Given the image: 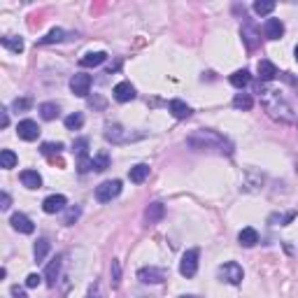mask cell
Masks as SVG:
<instances>
[{"label": "cell", "instance_id": "5b68a950", "mask_svg": "<svg viewBox=\"0 0 298 298\" xmlns=\"http://www.w3.org/2000/svg\"><path fill=\"white\" fill-rule=\"evenodd\" d=\"M122 193V182L119 180H107L100 187H96V200L98 203H110L112 198H116Z\"/></svg>", "mask_w": 298, "mask_h": 298}, {"label": "cell", "instance_id": "7dc6e473", "mask_svg": "<svg viewBox=\"0 0 298 298\" xmlns=\"http://www.w3.org/2000/svg\"><path fill=\"white\" fill-rule=\"evenodd\" d=\"M128 298H152V296H149V293H142V291H131Z\"/></svg>", "mask_w": 298, "mask_h": 298}, {"label": "cell", "instance_id": "8fae6325", "mask_svg": "<svg viewBox=\"0 0 298 298\" xmlns=\"http://www.w3.org/2000/svg\"><path fill=\"white\" fill-rule=\"evenodd\" d=\"M17 135L21 140H26V142H33V140H38V135H40L38 122H33V119H23V122H19L17 124Z\"/></svg>", "mask_w": 298, "mask_h": 298}, {"label": "cell", "instance_id": "b9f144b4", "mask_svg": "<svg viewBox=\"0 0 298 298\" xmlns=\"http://www.w3.org/2000/svg\"><path fill=\"white\" fill-rule=\"evenodd\" d=\"M86 298H103V293H100V284H98V282H94V284L88 287Z\"/></svg>", "mask_w": 298, "mask_h": 298}, {"label": "cell", "instance_id": "d6a6232c", "mask_svg": "<svg viewBox=\"0 0 298 298\" xmlns=\"http://www.w3.org/2000/svg\"><path fill=\"white\" fill-rule=\"evenodd\" d=\"M79 215H82V207H79V205H70V207H66L63 224H66V226H72V224L79 219Z\"/></svg>", "mask_w": 298, "mask_h": 298}, {"label": "cell", "instance_id": "681fc988", "mask_svg": "<svg viewBox=\"0 0 298 298\" xmlns=\"http://www.w3.org/2000/svg\"><path fill=\"white\" fill-rule=\"evenodd\" d=\"M293 56H296V61H298V44H296V49H293Z\"/></svg>", "mask_w": 298, "mask_h": 298}, {"label": "cell", "instance_id": "9c48e42d", "mask_svg": "<svg viewBox=\"0 0 298 298\" xmlns=\"http://www.w3.org/2000/svg\"><path fill=\"white\" fill-rule=\"evenodd\" d=\"M240 38H243L245 47H247L249 51H254V49H259V47H261V33L256 31L254 23L245 21L243 28H240Z\"/></svg>", "mask_w": 298, "mask_h": 298}, {"label": "cell", "instance_id": "3957f363", "mask_svg": "<svg viewBox=\"0 0 298 298\" xmlns=\"http://www.w3.org/2000/svg\"><path fill=\"white\" fill-rule=\"evenodd\" d=\"M144 138V133H131L122 126V124H107L105 126V140L112 144H124V142H133V140Z\"/></svg>", "mask_w": 298, "mask_h": 298}, {"label": "cell", "instance_id": "4fadbf2b", "mask_svg": "<svg viewBox=\"0 0 298 298\" xmlns=\"http://www.w3.org/2000/svg\"><path fill=\"white\" fill-rule=\"evenodd\" d=\"M163 217H166L163 203H149L147 210H144V224H147V226H154V224H159Z\"/></svg>", "mask_w": 298, "mask_h": 298}, {"label": "cell", "instance_id": "836d02e7", "mask_svg": "<svg viewBox=\"0 0 298 298\" xmlns=\"http://www.w3.org/2000/svg\"><path fill=\"white\" fill-rule=\"evenodd\" d=\"M110 168V156H107V152H100V154L94 156V170L103 172Z\"/></svg>", "mask_w": 298, "mask_h": 298}, {"label": "cell", "instance_id": "e575fe53", "mask_svg": "<svg viewBox=\"0 0 298 298\" xmlns=\"http://www.w3.org/2000/svg\"><path fill=\"white\" fill-rule=\"evenodd\" d=\"M273 10H275V3H273V0H256L254 3V12L256 14H261V17L271 14Z\"/></svg>", "mask_w": 298, "mask_h": 298}, {"label": "cell", "instance_id": "ac0fdd59", "mask_svg": "<svg viewBox=\"0 0 298 298\" xmlns=\"http://www.w3.org/2000/svg\"><path fill=\"white\" fill-rule=\"evenodd\" d=\"M105 61H107L105 51H88V54H84L82 58H79V66L82 68H98V66H103Z\"/></svg>", "mask_w": 298, "mask_h": 298}, {"label": "cell", "instance_id": "484cf974", "mask_svg": "<svg viewBox=\"0 0 298 298\" xmlns=\"http://www.w3.org/2000/svg\"><path fill=\"white\" fill-rule=\"evenodd\" d=\"M49 240L47 237H38V243L33 245V256H35V261H44L47 259V254H49Z\"/></svg>", "mask_w": 298, "mask_h": 298}, {"label": "cell", "instance_id": "cb8c5ba5", "mask_svg": "<svg viewBox=\"0 0 298 298\" xmlns=\"http://www.w3.org/2000/svg\"><path fill=\"white\" fill-rule=\"evenodd\" d=\"M58 112H61V107H58V103H42L40 105V116H42L44 122H54L56 116H58Z\"/></svg>", "mask_w": 298, "mask_h": 298}, {"label": "cell", "instance_id": "603a6c76", "mask_svg": "<svg viewBox=\"0 0 298 298\" xmlns=\"http://www.w3.org/2000/svg\"><path fill=\"white\" fill-rule=\"evenodd\" d=\"M147 177H149V166L147 163H138V166H133L131 170H128V180H131L133 184H142Z\"/></svg>", "mask_w": 298, "mask_h": 298}, {"label": "cell", "instance_id": "277c9868", "mask_svg": "<svg viewBox=\"0 0 298 298\" xmlns=\"http://www.w3.org/2000/svg\"><path fill=\"white\" fill-rule=\"evenodd\" d=\"M265 184V175L256 168H247L243 172V182H240V191L245 193H259Z\"/></svg>", "mask_w": 298, "mask_h": 298}, {"label": "cell", "instance_id": "c3c4849f", "mask_svg": "<svg viewBox=\"0 0 298 298\" xmlns=\"http://www.w3.org/2000/svg\"><path fill=\"white\" fill-rule=\"evenodd\" d=\"M180 298H198V296H193V293H184V296H180Z\"/></svg>", "mask_w": 298, "mask_h": 298}, {"label": "cell", "instance_id": "8992f818", "mask_svg": "<svg viewBox=\"0 0 298 298\" xmlns=\"http://www.w3.org/2000/svg\"><path fill=\"white\" fill-rule=\"evenodd\" d=\"M198 256H200V252L196 247L184 252L182 261H180V273H182L184 277H193L198 273Z\"/></svg>", "mask_w": 298, "mask_h": 298}, {"label": "cell", "instance_id": "ee69618b", "mask_svg": "<svg viewBox=\"0 0 298 298\" xmlns=\"http://www.w3.org/2000/svg\"><path fill=\"white\" fill-rule=\"evenodd\" d=\"M10 205H12L10 193L3 191V193H0V210H10Z\"/></svg>", "mask_w": 298, "mask_h": 298}, {"label": "cell", "instance_id": "44dd1931", "mask_svg": "<svg viewBox=\"0 0 298 298\" xmlns=\"http://www.w3.org/2000/svg\"><path fill=\"white\" fill-rule=\"evenodd\" d=\"M19 180H21V184L26 189H40L42 187V177H40L38 170H21Z\"/></svg>", "mask_w": 298, "mask_h": 298}, {"label": "cell", "instance_id": "ffe728a7", "mask_svg": "<svg viewBox=\"0 0 298 298\" xmlns=\"http://www.w3.org/2000/svg\"><path fill=\"white\" fill-rule=\"evenodd\" d=\"M168 110H170V114L175 116V119H189V116H191V107L180 98L170 100V103H168Z\"/></svg>", "mask_w": 298, "mask_h": 298}, {"label": "cell", "instance_id": "d590c367", "mask_svg": "<svg viewBox=\"0 0 298 298\" xmlns=\"http://www.w3.org/2000/svg\"><path fill=\"white\" fill-rule=\"evenodd\" d=\"M88 140L86 138H79V140H75V144H72V152L77 154V159H84V156H88Z\"/></svg>", "mask_w": 298, "mask_h": 298}, {"label": "cell", "instance_id": "7c38bea8", "mask_svg": "<svg viewBox=\"0 0 298 298\" xmlns=\"http://www.w3.org/2000/svg\"><path fill=\"white\" fill-rule=\"evenodd\" d=\"M66 207H68V200H66V196H61V193L47 196V198L42 200V210L47 212V215H56V212H63Z\"/></svg>", "mask_w": 298, "mask_h": 298}, {"label": "cell", "instance_id": "f6af8a7d", "mask_svg": "<svg viewBox=\"0 0 298 298\" xmlns=\"http://www.w3.org/2000/svg\"><path fill=\"white\" fill-rule=\"evenodd\" d=\"M0 112H3V119H0V126H3V128H7V126H10V110H5V107H3Z\"/></svg>", "mask_w": 298, "mask_h": 298}, {"label": "cell", "instance_id": "83f0119b", "mask_svg": "<svg viewBox=\"0 0 298 298\" xmlns=\"http://www.w3.org/2000/svg\"><path fill=\"white\" fill-rule=\"evenodd\" d=\"M17 154L12 152V149H3L0 152V168H5V170H12V168L17 166Z\"/></svg>", "mask_w": 298, "mask_h": 298}, {"label": "cell", "instance_id": "9a60e30c", "mask_svg": "<svg viewBox=\"0 0 298 298\" xmlns=\"http://www.w3.org/2000/svg\"><path fill=\"white\" fill-rule=\"evenodd\" d=\"M284 35V23L280 19H265L263 23V38L268 40H280Z\"/></svg>", "mask_w": 298, "mask_h": 298}, {"label": "cell", "instance_id": "ba28073f", "mask_svg": "<svg viewBox=\"0 0 298 298\" xmlns=\"http://www.w3.org/2000/svg\"><path fill=\"white\" fill-rule=\"evenodd\" d=\"M138 280L142 284H163L166 282V271L156 268V265H144L138 271Z\"/></svg>", "mask_w": 298, "mask_h": 298}, {"label": "cell", "instance_id": "4316f807", "mask_svg": "<svg viewBox=\"0 0 298 298\" xmlns=\"http://www.w3.org/2000/svg\"><path fill=\"white\" fill-rule=\"evenodd\" d=\"M249 79H252V77H249V70H245V68H243V70H235V72H233L228 82H231L235 88H245L249 84Z\"/></svg>", "mask_w": 298, "mask_h": 298}, {"label": "cell", "instance_id": "6da1fadb", "mask_svg": "<svg viewBox=\"0 0 298 298\" xmlns=\"http://www.w3.org/2000/svg\"><path fill=\"white\" fill-rule=\"evenodd\" d=\"M187 144L196 152H215V154H233V142L228 138H224L221 133L212 131V128H200L193 131L187 138Z\"/></svg>", "mask_w": 298, "mask_h": 298}, {"label": "cell", "instance_id": "8d00e7d4", "mask_svg": "<svg viewBox=\"0 0 298 298\" xmlns=\"http://www.w3.org/2000/svg\"><path fill=\"white\" fill-rule=\"evenodd\" d=\"M296 219V212H287V215H271L268 217V221H271V224H275L277 226V221H280V226H287L289 221H293Z\"/></svg>", "mask_w": 298, "mask_h": 298}, {"label": "cell", "instance_id": "f35d334b", "mask_svg": "<svg viewBox=\"0 0 298 298\" xmlns=\"http://www.w3.org/2000/svg\"><path fill=\"white\" fill-rule=\"evenodd\" d=\"M31 105H33V100L31 98H17L14 103H12V110L14 112H26Z\"/></svg>", "mask_w": 298, "mask_h": 298}, {"label": "cell", "instance_id": "ab89813d", "mask_svg": "<svg viewBox=\"0 0 298 298\" xmlns=\"http://www.w3.org/2000/svg\"><path fill=\"white\" fill-rule=\"evenodd\" d=\"M77 170L82 172V175H86L88 170H94V159H88V156L79 159V161H77Z\"/></svg>", "mask_w": 298, "mask_h": 298}, {"label": "cell", "instance_id": "d6986e66", "mask_svg": "<svg viewBox=\"0 0 298 298\" xmlns=\"http://www.w3.org/2000/svg\"><path fill=\"white\" fill-rule=\"evenodd\" d=\"M61 256H54L44 271V280H47V287H56V280H58V273H61Z\"/></svg>", "mask_w": 298, "mask_h": 298}, {"label": "cell", "instance_id": "bcb514c9", "mask_svg": "<svg viewBox=\"0 0 298 298\" xmlns=\"http://www.w3.org/2000/svg\"><path fill=\"white\" fill-rule=\"evenodd\" d=\"M12 296L14 298H28L26 293H23V289H19V287H12Z\"/></svg>", "mask_w": 298, "mask_h": 298}, {"label": "cell", "instance_id": "52a82bcc", "mask_svg": "<svg viewBox=\"0 0 298 298\" xmlns=\"http://www.w3.org/2000/svg\"><path fill=\"white\" fill-rule=\"evenodd\" d=\"M219 277L224 282H228V284H240L245 277L243 265H237L235 261H226L224 265H219Z\"/></svg>", "mask_w": 298, "mask_h": 298}, {"label": "cell", "instance_id": "2e32d148", "mask_svg": "<svg viewBox=\"0 0 298 298\" xmlns=\"http://www.w3.org/2000/svg\"><path fill=\"white\" fill-rule=\"evenodd\" d=\"M256 72H259L261 82H273V79L280 75V72H277V68H275V63L268 61V58H261L259 66H256Z\"/></svg>", "mask_w": 298, "mask_h": 298}, {"label": "cell", "instance_id": "7bdbcfd3", "mask_svg": "<svg viewBox=\"0 0 298 298\" xmlns=\"http://www.w3.org/2000/svg\"><path fill=\"white\" fill-rule=\"evenodd\" d=\"M40 280H42V277H40L38 273H31V275L26 277V287H28V289H35V287L40 284Z\"/></svg>", "mask_w": 298, "mask_h": 298}, {"label": "cell", "instance_id": "7402d4cb", "mask_svg": "<svg viewBox=\"0 0 298 298\" xmlns=\"http://www.w3.org/2000/svg\"><path fill=\"white\" fill-rule=\"evenodd\" d=\"M237 243L243 245V247H254V245H259V233H256V228H252V226L243 228V231L237 233Z\"/></svg>", "mask_w": 298, "mask_h": 298}, {"label": "cell", "instance_id": "1f68e13d", "mask_svg": "<svg viewBox=\"0 0 298 298\" xmlns=\"http://www.w3.org/2000/svg\"><path fill=\"white\" fill-rule=\"evenodd\" d=\"M110 277H112V289H119V284H122V261L119 259H112Z\"/></svg>", "mask_w": 298, "mask_h": 298}, {"label": "cell", "instance_id": "4dcf8cb0", "mask_svg": "<svg viewBox=\"0 0 298 298\" xmlns=\"http://www.w3.org/2000/svg\"><path fill=\"white\" fill-rule=\"evenodd\" d=\"M84 126V114L82 112H72V114L66 116V128L68 131H79Z\"/></svg>", "mask_w": 298, "mask_h": 298}, {"label": "cell", "instance_id": "74e56055", "mask_svg": "<svg viewBox=\"0 0 298 298\" xmlns=\"http://www.w3.org/2000/svg\"><path fill=\"white\" fill-rule=\"evenodd\" d=\"M44 156H51V154H61L63 152V144L61 142H44L42 149H40Z\"/></svg>", "mask_w": 298, "mask_h": 298}, {"label": "cell", "instance_id": "f546056e", "mask_svg": "<svg viewBox=\"0 0 298 298\" xmlns=\"http://www.w3.org/2000/svg\"><path fill=\"white\" fill-rule=\"evenodd\" d=\"M233 107H235V110H252V107H254V98L249 94H237L235 98H233Z\"/></svg>", "mask_w": 298, "mask_h": 298}, {"label": "cell", "instance_id": "5bb4252c", "mask_svg": "<svg viewBox=\"0 0 298 298\" xmlns=\"http://www.w3.org/2000/svg\"><path fill=\"white\" fill-rule=\"evenodd\" d=\"M10 224H12V228H14V231H19V233H33L35 231V226H33V221L28 219L26 215H23V212H14V215L10 217Z\"/></svg>", "mask_w": 298, "mask_h": 298}, {"label": "cell", "instance_id": "f1b7e54d", "mask_svg": "<svg viewBox=\"0 0 298 298\" xmlns=\"http://www.w3.org/2000/svg\"><path fill=\"white\" fill-rule=\"evenodd\" d=\"M63 40H66V31L63 28H51L44 38H40V44H54V42H63Z\"/></svg>", "mask_w": 298, "mask_h": 298}, {"label": "cell", "instance_id": "60d3db41", "mask_svg": "<svg viewBox=\"0 0 298 298\" xmlns=\"http://www.w3.org/2000/svg\"><path fill=\"white\" fill-rule=\"evenodd\" d=\"M88 105L94 107V110H105V107H107V100L103 98V96H91V98H88Z\"/></svg>", "mask_w": 298, "mask_h": 298}, {"label": "cell", "instance_id": "7a4b0ae2", "mask_svg": "<svg viewBox=\"0 0 298 298\" xmlns=\"http://www.w3.org/2000/svg\"><path fill=\"white\" fill-rule=\"evenodd\" d=\"M259 94H261V105H263L265 114L271 116V119H275V122H280V124H293L296 122L293 107L289 105V100L284 98L282 91L259 86Z\"/></svg>", "mask_w": 298, "mask_h": 298}, {"label": "cell", "instance_id": "e0dca14e", "mask_svg": "<svg viewBox=\"0 0 298 298\" xmlns=\"http://www.w3.org/2000/svg\"><path fill=\"white\" fill-rule=\"evenodd\" d=\"M135 98V86L131 82H119L114 86V100L116 103H131Z\"/></svg>", "mask_w": 298, "mask_h": 298}, {"label": "cell", "instance_id": "30bf717a", "mask_svg": "<svg viewBox=\"0 0 298 298\" xmlns=\"http://www.w3.org/2000/svg\"><path fill=\"white\" fill-rule=\"evenodd\" d=\"M91 75H84V72H77V75H72L70 77V91L79 98H86L88 91H91Z\"/></svg>", "mask_w": 298, "mask_h": 298}, {"label": "cell", "instance_id": "d4e9b609", "mask_svg": "<svg viewBox=\"0 0 298 298\" xmlns=\"http://www.w3.org/2000/svg\"><path fill=\"white\" fill-rule=\"evenodd\" d=\"M0 42H3L5 49L14 51V54H21L23 51V40L19 35H5V38H0Z\"/></svg>", "mask_w": 298, "mask_h": 298}]
</instances>
